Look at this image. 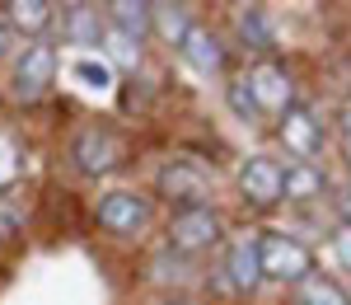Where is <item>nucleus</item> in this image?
<instances>
[{
    "mask_svg": "<svg viewBox=\"0 0 351 305\" xmlns=\"http://www.w3.org/2000/svg\"><path fill=\"white\" fill-rule=\"evenodd\" d=\"M258 263H263V278H271V282H304L314 273V253L304 249L295 235H286V230L258 235Z\"/></svg>",
    "mask_w": 351,
    "mask_h": 305,
    "instance_id": "f257e3e1",
    "label": "nucleus"
},
{
    "mask_svg": "<svg viewBox=\"0 0 351 305\" xmlns=\"http://www.w3.org/2000/svg\"><path fill=\"white\" fill-rule=\"evenodd\" d=\"M52 80H56V47L52 43H28L14 61V99L33 104L52 89Z\"/></svg>",
    "mask_w": 351,
    "mask_h": 305,
    "instance_id": "f03ea898",
    "label": "nucleus"
},
{
    "mask_svg": "<svg viewBox=\"0 0 351 305\" xmlns=\"http://www.w3.org/2000/svg\"><path fill=\"white\" fill-rule=\"evenodd\" d=\"M220 245V216L211 207H188V212H173L169 221V249L178 253H202Z\"/></svg>",
    "mask_w": 351,
    "mask_h": 305,
    "instance_id": "7ed1b4c3",
    "label": "nucleus"
},
{
    "mask_svg": "<svg viewBox=\"0 0 351 305\" xmlns=\"http://www.w3.org/2000/svg\"><path fill=\"white\" fill-rule=\"evenodd\" d=\"M243 84H248L258 113H286L295 104V84H291V71H286L281 61H258V66L243 76Z\"/></svg>",
    "mask_w": 351,
    "mask_h": 305,
    "instance_id": "20e7f679",
    "label": "nucleus"
},
{
    "mask_svg": "<svg viewBox=\"0 0 351 305\" xmlns=\"http://www.w3.org/2000/svg\"><path fill=\"white\" fill-rule=\"evenodd\" d=\"M160 193L169 202H178V212H188V207H206V193H211V179H206V169L192 165V160H169L160 169Z\"/></svg>",
    "mask_w": 351,
    "mask_h": 305,
    "instance_id": "39448f33",
    "label": "nucleus"
},
{
    "mask_svg": "<svg viewBox=\"0 0 351 305\" xmlns=\"http://www.w3.org/2000/svg\"><path fill=\"white\" fill-rule=\"evenodd\" d=\"M71 160L84 174H108V169L122 165V141L112 137L108 127H84L80 137L71 141Z\"/></svg>",
    "mask_w": 351,
    "mask_h": 305,
    "instance_id": "423d86ee",
    "label": "nucleus"
},
{
    "mask_svg": "<svg viewBox=\"0 0 351 305\" xmlns=\"http://www.w3.org/2000/svg\"><path fill=\"white\" fill-rule=\"evenodd\" d=\"M281 141H286V150H291L295 160L314 165V160H319V150H324V122H319L309 109L291 104V109L281 113Z\"/></svg>",
    "mask_w": 351,
    "mask_h": 305,
    "instance_id": "0eeeda50",
    "label": "nucleus"
},
{
    "mask_svg": "<svg viewBox=\"0 0 351 305\" xmlns=\"http://www.w3.org/2000/svg\"><path fill=\"white\" fill-rule=\"evenodd\" d=\"M239 188L253 207H276L281 202V160L271 155H248L239 169Z\"/></svg>",
    "mask_w": 351,
    "mask_h": 305,
    "instance_id": "6e6552de",
    "label": "nucleus"
},
{
    "mask_svg": "<svg viewBox=\"0 0 351 305\" xmlns=\"http://www.w3.org/2000/svg\"><path fill=\"white\" fill-rule=\"evenodd\" d=\"M99 221L108 225L112 235H141L145 225H150V202L141 193H108L99 202Z\"/></svg>",
    "mask_w": 351,
    "mask_h": 305,
    "instance_id": "1a4fd4ad",
    "label": "nucleus"
},
{
    "mask_svg": "<svg viewBox=\"0 0 351 305\" xmlns=\"http://www.w3.org/2000/svg\"><path fill=\"white\" fill-rule=\"evenodd\" d=\"M178 52H183V61H188L192 71H202V76H220L225 71V47H220V38L211 33V28L192 24L188 33H183V43H178Z\"/></svg>",
    "mask_w": 351,
    "mask_h": 305,
    "instance_id": "9d476101",
    "label": "nucleus"
},
{
    "mask_svg": "<svg viewBox=\"0 0 351 305\" xmlns=\"http://www.w3.org/2000/svg\"><path fill=\"white\" fill-rule=\"evenodd\" d=\"M225 273H230V286H234V291H253V286L263 282V263H258V240L239 235V240L230 245Z\"/></svg>",
    "mask_w": 351,
    "mask_h": 305,
    "instance_id": "9b49d317",
    "label": "nucleus"
},
{
    "mask_svg": "<svg viewBox=\"0 0 351 305\" xmlns=\"http://www.w3.org/2000/svg\"><path fill=\"white\" fill-rule=\"evenodd\" d=\"M324 169L319 165H304V160H291V165H281V197H291V202H314V197H324Z\"/></svg>",
    "mask_w": 351,
    "mask_h": 305,
    "instance_id": "f8f14e48",
    "label": "nucleus"
},
{
    "mask_svg": "<svg viewBox=\"0 0 351 305\" xmlns=\"http://www.w3.org/2000/svg\"><path fill=\"white\" fill-rule=\"evenodd\" d=\"M52 19H56V5H47V0H10L5 5V24L19 28V33H43Z\"/></svg>",
    "mask_w": 351,
    "mask_h": 305,
    "instance_id": "ddd939ff",
    "label": "nucleus"
},
{
    "mask_svg": "<svg viewBox=\"0 0 351 305\" xmlns=\"http://www.w3.org/2000/svg\"><path fill=\"white\" fill-rule=\"evenodd\" d=\"M66 38L75 47H99L104 43V24L94 5H66Z\"/></svg>",
    "mask_w": 351,
    "mask_h": 305,
    "instance_id": "4468645a",
    "label": "nucleus"
},
{
    "mask_svg": "<svg viewBox=\"0 0 351 305\" xmlns=\"http://www.w3.org/2000/svg\"><path fill=\"white\" fill-rule=\"evenodd\" d=\"M108 28H117V33H127V38H145L150 33V5L145 0H117V5H108Z\"/></svg>",
    "mask_w": 351,
    "mask_h": 305,
    "instance_id": "2eb2a0df",
    "label": "nucleus"
},
{
    "mask_svg": "<svg viewBox=\"0 0 351 305\" xmlns=\"http://www.w3.org/2000/svg\"><path fill=\"white\" fill-rule=\"evenodd\" d=\"M71 80H80V89H89V94H108L112 89V66L94 52H80L71 61Z\"/></svg>",
    "mask_w": 351,
    "mask_h": 305,
    "instance_id": "dca6fc26",
    "label": "nucleus"
},
{
    "mask_svg": "<svg viewBox=\"0 0 351 305\" xmlns=\"http://www.w3.org/2000/svg\"><path fill=\"white\" fill-rule=\"evenodd\" d=\"M239 38H243V47H253V52H271V24H267V14L263 10H239Z\"/></svg>",
    "mask_w": 351,
    "mask_h": 305,
    "instance_id": "f3484780",
    "label": "nucleus"
},
{
    "mask_svg": "<svg viewBox=\"0 0 351 305\" xmlns=\"http://www.w3.org/2000/svg\"><path fill=\"white\" fill-rule=\"evenodd\" d=\"M295 305H351V296L337 286V282H328V278H304Z\"/></svg>",
    "mask_w": 351,
    "mask_h": 305,
    "instance_id": "a211bd4d",
    "label": "nucleus"
},
{
    "mask_svg": "<svg viewBox=\"0 0 351 305\" xmlns=\"http://www.w3.org/2000/svg\"><path fill=\"white\" fill-rule=\"evenodd\" d=\"M150 24H160V33H164V38L183 43V33L192 28V19H188V5H150Z\"/></svg>",
    "mask_w": 351,
    "mask_h": 305,
    "instance_id": "6ab92c4d",
    "label": "nucleus"
},
{
    "mask_svg": "<svg viewBox=\"0 0 351 305\" xmlns=\"http://www.w3.org/2000/svg\"><path fill=\"white\" fill-rule=\"evenodd\" d=\"M19 174H24V150L10 132H0V193H10L19 183Z\"/></svg>",
    "mask_w": 351,
    "mask_h": 305,
    "instance_id": "aec40b11",
    "label": "nucleus"
},
{
    "mask_svg": "<svg viewBox=\"0 0 351 305\" xmlns=\"http://www.w3.org/2000/svg\"><path fill=\"white\" fill-rule=\"evenodd\" d=\"M104 43H108V56L104 61H117V66H136L141 61V43L136 38H127V33H117V28H104Z\"/></svg>",
    "mask_w": 351,
    "mask_h": 305,
    "instance_id": "412c9836",
    "label": "nucleus"
},
{
    "mask_svg": "<svg viewBox=\"0 0 351 305\" xmlns=\"http://www.w3.org/2000/svg\"><path fill=\"white\" fill-rule=\"evenodd\" d=\"M225 94H230V109H234V117H239V122H258V117H263V113H258V104H253V94H248V84H243V80H234L230 89H225Z\"/></svg>",
    "mask_w": 351,
    "mask_h": 305,
    "instance_id": "4be33fe9",
    "label": "nucleus"
},
{
    "mask_svg": "<svg viewBox=\"0 0 351 305\" xmlns=\"http://www.w3.org/2000/svg\"><path fill=\"white\" fill-rule=\"evenodd\" d=\"M332 249H337V258H342V268L351 273V225H342V230L332 235Z\"/></svg>",
    "mask_w": 351,
    "mask_h": 305,
    "instance_id": "5701e85b",
    "label": "nucleus"
},
{
    "mask_svg": "<svg viewBox=\"0 0 351 305\" xmlns=\"http://www.w3.org/2000/svg\"><path fill=\"white\" fill-rule=\"evenodd\" d=\"M342 150H347V160H351V104L342 109Z\"/></svg>",
    "mask_w": 351,
    "mask_h": 305,
    "instance_id": "b1692460",
    "label": "nucleus"
},
{
    "mask_svg": "<svg viewBox=\"0 0 351 305\" xmlns=\"http://www.w3.org/2000/svg\"><path fill=\"white\" fill-rule=\"evenodd\" d=\"M10 47H14V28L0 19V56H10Z\"/></svg>",
    "mask_w": 351,
    "mask_h": 305,
    "instance_id": "393cba45",
    "label": "nucleus"
},
{
    "mask_svg": "<svg viewBox=\"0 0 351 305\" xmlns=\"http://www.w3.org/2000/svg\"><path fill=\"white\" fill-rule=\"evenodd\" d=\"M337 212H342V216H347V225H351V183L337 193Z\"/></svg>",
    "mask_w": 351,
    "mask_h": 305,
    "instance_id": "a878e982",
    "label": "nucleus"
}]
</instances>
